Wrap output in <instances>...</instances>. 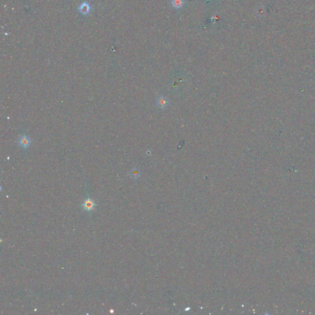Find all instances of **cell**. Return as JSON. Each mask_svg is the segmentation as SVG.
Returning a JSON list of instances; mask_svg holds the SVG:
<instances>
[{
  "label": "cell",
  "mask_w": 315,
  "mask_h": 315,
  "mask_svg": "<svg viewBox=\"0 0 315 315\" xmlns=\"http://www.w3.org/2000/svg\"><path fill=\"white\" fill-rule=\"evenodd\" d=\"M168 105V99L165 97L164 96H159L158 97L156 100V105L161 108H166Z\"/></svg>",
  "instance_id": "3957f363"
},
{
  "label": "cell",
  "mask_w": 315,
  "mask_h": 315,
  "mask_svg": "<svg viewBox=\"0 0 315 315\" xmlns=\"http://www.w3.org/2000/svg\"><path fill=\"white\" fill-rule=\"evenodd\" d=\"M172 4L175 7L179 8L182 6L184 4V1L183 0H172Z\"/></svg>",
  "instance_id": "5b68a950"
},
{
  "label": "cell",
  "mask_w": 315,
  "mask_h": 315,
  "mask_svg": "<svg viewBox=\"0 0 315 315\" xmlns=\"http://www.w3.org/2000/svg\"><path fill=\"white\" fill-rule=\"evenodd\" d=\"M130 176L134 179H137L140 177V171L137 168H133L129 172Z\"/></svg>",
  "instance_id": "277c9868"
},
{
  "label": "cell",
  "mask_w": 315,
  "mask_h": 315,
  "mask_svg": "<svg viewBox=\"0 0 315 315\" xmlns=\"http://www.w3.org/2000/svg\"><path fill=\"white\" fill-rule=\"evenodd\" d=\"M19 144L23 148L26 149L31 145V139L27 136H23L19 140Z\"/></svg>",
  "instance_id": "7a4b0ae2"
},
{
  "label": "cell",
  "mask_w": 315,
  "mask_h": 315,
  "mask_svg": "<svg viewBox=\"0 0 315 315\" xmlns=\"http://www.w3.org/2000/svg\"><path fill=\"white\" fill-rule=\"evenodd\" d=\"M96 206L97 205L96 204V202L94 201V200H93L90 198H87L83 202L82 205H81L82 208L84 210L87 211V212H90V211L93 210L95 209Z\"/></svg>",
  "instance_id": "6da1fadb"
},
{
  "label": "cell",
  "mask_w": 315,
  "mask_h": 315,
  "mask_svg": "<svg viewBox=\"0 0 315 315\" xmlns=\"http://www.w3.org/2000/svg\"><path fill=\"white\" fill-rule=\"evenodd\" d=\"M265 13V9L263 7H260L259 8V14L260 15H263Z\"/></svg>",
  "instance_id": "8992f818"
}]
</instances>
